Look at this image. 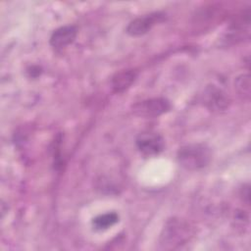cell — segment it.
Masks as SVG:
<instances>
[{"label":"cell","instance_id":"obj_10","mask_svg":"<svg viewBox=\"0 0 251 251\" xmlns=\"http://www.w3.org/2000/svg\"><path fill=\"white\" fill-rule=\"evenodd\" d=\"M234 87L238 95L244 99H250V76L248 74H243L238 75L234 81Z\"/></svg>","mask_w":251,"mask_h":251},{"label":"cell","instance_id":"obj_7","mask_svg":"<svg viewBox=\"0 0 251 251\" xmlns=\"http://www.w3.org/2000/svg\"><path fill=\"white\" fill-rule=\"evenodd\" d=\"M77 34V29L74 25H64L56 30L50 36V45L56 49L67 47L74 42Z\"/></svg>","mask_w":251,"mask_h":251},{"label":"cell","instance_id":"obj_8","mask_svg":"<svg viewBox=\"0 0 251 251\" xmlns=\"http://www.w3.org/2000/svg\"><path fill=\"white\" fill-rule=\"evenodd\" d=\"M137 77V72L132 69L122 70L116 73L111 79V86L114 92L122 93L128 89Z\"/></svg>","mask_w":251,"mask_h":251},{"label":"cell","instance_id":"obj_5","mask_svg":"<svg viewBox=\"0 0 251 251\" xmlns=\"http://www.w3.org/2000/svg\"><path fill=\"white\" fill-rule=\"evenodd\" d=\"M137 149L146 156H154L164 150L163 137L156 132H142L136 138Z\"/></svg>","mask_w":251,"mask_h":251},{"label":"cell","instance_id":"obj_4","mask_svg":"<svg viewBox=\"0 0 251 251\" xmlns=\"http://www.w3.org/2000/svg\"><path fill=\"white\" fill-rule=\"evenodd\" d=\"M164 19L165 15L160 12L144 15L131 21L126 26V31L131 36H141L147 33L155 25L164 21Z\"/></svg>","mask_w":251,"mask_h":251},{"label":"cell","instance_id":"obj_6","mask_svg":"<svg viewBox=\"0 0 251 251\" xmlns=\"http://www.w3.org/2000/svg\"><path fill=\"white\" fill-rule=\"evenodd\" d=\"M204 105L211 111H224L230 103V100L226 92L215 85H209L206 87L203 94Z\"/></svg>","mask_w":251,"mask_h":251},{"label":"cell","instance_id":"obj_2","mask_svg":"<svg viewBox=\"0 0 251 251\" xmlns=\"http://www.w3.org/2000/svg\"><path fill=\"white\" fill-rule=\"evenodd\" d=\"M176 159L180 167L187 171H198L210 163L212 153L205 144L193 143L181 146L176 154Z\"/></svg>","mask_w":251,"mask_h":251},{"label":"cell","instance_id":"obj_3","mask_svg":"<svg viewBox=\"0 0 251 251\" xmlns=\"http://www.w3.org/2000/svg\"><path fill=\"white\" fill-rule=\"evenodd\" d=\"M171 110V103L168 99L158 97L139 101L132 106V112L143 118H156Z\"/></svg>","mask_w":251,"mask_h":251},{"label":"cell","instance_id":"obj_1","mask_svg":"<svg viewBox=\"0 0 251 251\" xmlns=\"http://www.w3.org/2000/svg\"><path fill=\"white\" fill-rule=\"evenodd\" d=\"M192 236V228L187 222L180 218L167 221L160 236V244L164 249H177L186 244Z\"/></svg>","mask_w":251,"mask_h":251},{"label":"cell","instance_id":"obj_9","mask_svg":"<svg viewBox=\"0 0 251 251\" xmlns=\"http://www.w3.org/2000/svg\"><path fill=\"white\" fill-rule=\"evenodd\" d=\"M119 221V215L115 212H108L95 217L92 221V225L95 229L104 230L113 226Z\"/></svg>","mask_w":251,"mask_h":251}]
</instances>
